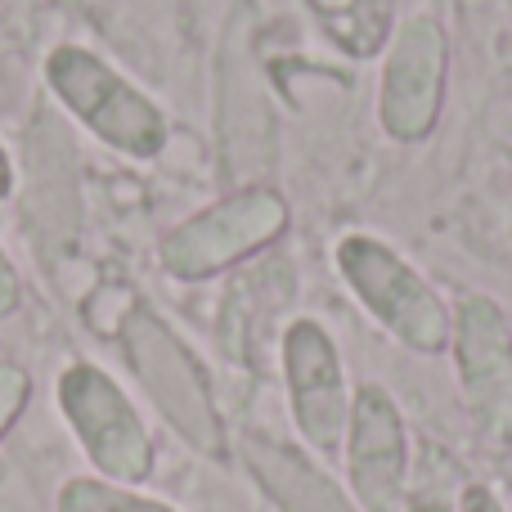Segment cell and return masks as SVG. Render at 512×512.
Returning <instances> with one entry per match:
<instances>
[{
    "label": "cell",
    "mask_w": 512,
    "mask_h": 512,
    "mask_svg": "<svg viewBox=\"0 0 512 512\" xmlns=\"http://www.w3.org/2000/svg\"><path fill=\"white\" fill-rule=\"evenodd\" d=\"M346 477L360 512H400L409 477L405 418L387 387L364 382L346 418Z\"/></svg>",
    "instance_id": "ba28073f"
},
{
    "label": "cell",
    "mask_w": 512,
    "mask_h": 512,
    "mask_svg": "<svg viewBox=\"0 0 512 512\" xmlns=\"http://www.w3.org/2000/svg\"><path fill=\"white\" fill-rule=\"evenodd\" d=\"M59 512H176L162 499H149L131 486H117V481L104 477H72L63 481L59 499H54Z\"/></svg>",
    "instance_id": "8fae6325"
},
{
    "label": "cell",
    "mask_w": 512,
    "mask_h": 512,
    "mask_svg": "<svg viewBox=\"0 0 512 512\" xmlns=\"http://www.w3.org/2000/svg\"><path fill=\"white\" fill-rule=\"evenodd\" d=\"M14 194V162H9V153H5V144H0V203Z\"/></svg>",
    "instance_id": "9a60e30c"
},
{
    "label": "cell",
    "mask_w": 512,
    "mask_h": 512,
    "mask_svg": "<svg viewBox=\"0 0 512 512\" xmlns=\"http://www.w3.org/2000/svg\"><path fill=\"white\" fill-rule=\"evenodd\" d=\"M445 68H450V45L441 23L427 14L405 18L387 45L378 86V122L391 140L418 144L436 131L445 104Z\"/></svg>",
    "instance_id": "8992f818"
},
{
    "label": "cell",
    "mask_w": 512,
    "mask_h": 512,
    "mask_svg": "<svg viewBox=\"0 0 512 512\" xmlns=\"http://www.w3.org/2000/svg\"><path fill=\"white\" fill-rule=\"evenodd\" d=\"M45 86L108 149L140 162L167 149V113L86 45H54L45 54Z\"/></svg>",
    "instance_id": "6da1fadb"
},
{
    "label": "cell",
    "mask_w": 512,
    "mask_h": 512,
    "mask_svg": "<svg viewBox=\"0 0 512 512\" xmlns=\"http://www.w3.org/2000/svg\"><path fill=\"white\" fill-rule=\"evenodd\" d=\"M27 400H32V373L14 360H0V436L18 423Z\"/></svg>",
    "instance_id": "7c38bea8"
},
{
    "label": "cell",
    "mask_w": 512,
    "mask_h": 512,
    "mask_svg": "<svg viewBox=\"0 0 512 512\" xmlns=\"http://www.w3.org/2000/svg\"><path fill=\"white\" fill-rule=\"evenodd\" d=\"M283 378H288V409L301 441L319 454H333L346 441L351 396H346L337 342L319 319H292L283 328Z\"/></svg>",
    "instance_id": "52a82bcc"
},
{
    "label": "cell",
    "mask_w": 512,
    "mask_h": 512,
    "mask_svg": "<svg viewBox=\"0 0 512 512\" xmlns=\"http://www.w3.org/2000/svg\"><path fill=\"white\" fill-rule=\"evenodd\" d=\"M117 337H122V351L140 387L149 391V400L171 423V432L203 459H225V423L221 409H216L212 382H207L203 364L194 360V351L162 324L158 310L131 306Z\"/></svg>",
    "instance_id": "7a4b0ae2"
},
{
    "label": "cell",
    "mask_w": 512,
    "mask_h": 512,
    "mask_svg": "<svg viewBox=\"0 0 512 512\" xmlns=\"http://www.w3.org/2000/svg\"><path fill=\"white\" fill-rule=\"evenodd\" d=\"M243 459L279 512H360L310 459L274 445L265 436H243Z\"/></svg>",
    "instance_id": "30bf717a"
},
{
    "label": "cell",
    "mask_w": 512,
    "mask_h": 512,
    "mask_svg": "<svg viewBox=\"0 0 512 512\" xmlns=\"http://www.w3.org/2000/svg\"><path fill=\"white\" fill-rule=\"evenodd\" d=\"M459 512H504V504H499L486 486H468L459 499Z\"/></svg>",
    "instance_id": "5bb4252c"
},
{
    "label": "cell",
    "mask_w": 512,
    "mask_h": 512,
    "mask_svg": "<svg viewBox=\"0 0 512 512\" xmlns=\"http://www.w3.org/2000/svg\"><path fill=\"white\" fill-rule=\"evenodd\" d=\"M337 270H342L346 288L355 292V301L409 351L441 355L450 346L454 315L396 248H387L373 234H346L337 243Z\"/></svg>",
    "instance_id": "3957f363"
},
{
    "label": "cell",
    "mask_w": 512,
    "mask_h": 512,
    "mask_svg": "<svg viewBox=\"0 0 512 512\" xmlns=\"http://www.w3.org/2000/svg\"><path fill=\"white\" fill-rule=\"evenodd\" d=\"M454 364L463 400L486 432H512V328L490 297H463L454 310Z\"/></svg>",
    "instance_id": "9c48e42d"
},
{
    "label": "cell",
    "mask_w": 512,
    "mask_h": 512,
    "mask_svg": "<svg viewBox=\"0 0 512 512\" xmlns=\"http://www.w3.org/2000/svg\"><path fill=\"white\" fill-rule=\"evenodd\" d=\"M18 306H23V279H18L14 261L0 248V319H9Z\"/></svg>",
    "instance_id": "4fadbf2b"
},
{
    "label": "cell",
    "mask_w": 512,
    "mask_h": 512,
    "mask_svg": "<svg viewBox=\"0 0 512 512\" xmlns=\"http://www.w3.org/2000/svg\"><path fill=\"white\" fill-rule=\"evenodd\" d=\"M288 225V198L270 185H248L162 234L158 261L171 279L203 283L212 274L234 270L239 261L265 252L270 243H279L288 234Z\"/></svg>",
    "instance_id": "277c9868"
},
{
    "label": "cell",
    "mask_w": 512,
    "mask_h": 512,
    "mask_svg": "<svg viewBox=\"0 0 512 512\" xmlns=\"http://www.w3.org/2000/svg\"><path fill=\"white\" fill-rule=\"evenodd\" d=\"M409 512H450V508H445V504H432V499H423V504H414Z\"/></svg>",
    "instance_id": "2e32d148"
},
{
    "label": "cell",
    "mask_w": 512,
    "mask_h": 512,
    "mask_svg": "<svg viewBox=\"0 0 512 512\" xmlns=\"http://www.w3.org/2000/svg\"><path fill=\"white\" fill-rule=\"evenodd\" d=\"M59 409L68 418L72 436L81 441L86 459L104 472V481L140 486L153 472V436L144 427L140 409L131 405L122 387L99 364H68L59 373Z\"/></svg>",
    "instance_id": "5b68a950"
}]
</instances>
